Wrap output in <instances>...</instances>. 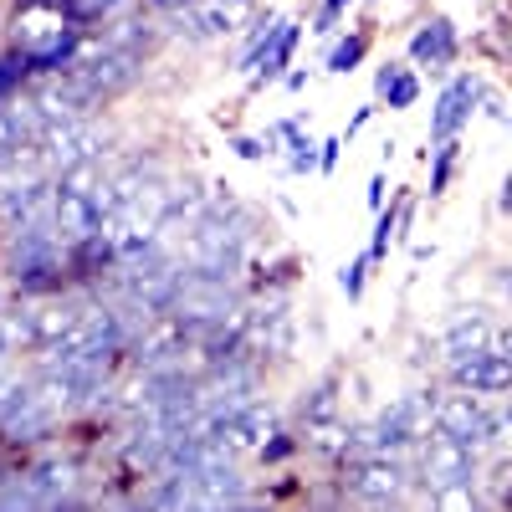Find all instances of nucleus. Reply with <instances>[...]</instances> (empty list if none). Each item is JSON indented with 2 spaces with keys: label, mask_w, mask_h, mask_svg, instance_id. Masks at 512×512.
<instances>
[{
  "label": "nucleus",
  "mask_w": 512,
  "mask_h": 512,
  "mask_svg": "<svg viewBox=\"0 0 512 512\" xmlns=\"http://www.w3.org/2000/svg\"><path fill=\"white\" fill-rule=\"evenodd\" d=\"M16 47L31 62V72H52V67H67L77 57L82 31L62 11V0H26L16 11Z\"/></svg>",
  "instance_id": "nucleus-1"
},
{
  "label": "nucleus",
  "mask_w": 512,
  "mask_h": 512,
  "mask_svg": "<svg viewBox=\"0 0 512 512\" xmlns=\"http://www.w3.org/2000/svg\"><path fill=\"white\" fill-rule=\"evenodd\" d=\"M118 344H123V318L108 313V308H88V313H72L67 333L41 354H47V364H77V359L118 354Z\"/></svg>",
  "instance_id": "nucleus-2"
},
{
  "label": "nucleus",
  "mask_w": 512,
  "mask_h": 512,
  "mask_svg": "<svg viewBox=\"0 0 512 512\" xmlns=\"http://www.w3.org/2000/svg\"><path fill=\"white\" fill-rule=\"evenodd\" d=\"M62 72L72 82H82L93 98H113V93H123L128 82L139 77V52H123V47H108V41H93V47H77V57Z\"/></svg>",
  "instance_id": "nucleus-3"
},
{
  "label": "nucleus",
  "mask_w": 512,
  "mask_h": 512,
  "mask_svg": "<svg viewBox=\"0 0 512 512\" xmlns=\"http://www.w3.org/2000/svg\"><path fill=\"white\" fill-rule=\"evenodd\" d=\"M251 16H256L251 0H195L190 11H175V16H164V21L175 26V36L210 41V36H236Z\"/></svg>",
  "instance_id": "nucleus-4"
},
{
  "label": "nucleus",
  "mask_w": 512,
  "mask_h": 512,
  "mask_svg": "<svg viewBox=\"0 0 512 512\" xmlns=\"http://www.w3.org/2000/svg\"><path fill=\"white\" fill-rule=\"evenodd\" d=\"M98 149H103V134L88 118H67V123L41 128V154H47V164L57 169V175L72 169V164H82V159H98Z\"/></svg>",
  "instance_id": "nucleus-5"
},
{
  "label": "nucleus",
  "mask_w": 512,
  "mask_h": 512,
  "mask_svg": "<svg viewBox=\"0 0 512 512\" xmlns=\"http://www.w3.org/2000/svg\"><path fill=\"white\" fill-rule=\"evenodd\" d=\"M431 420H436L441 436H451V441H461V446H482V441H492V436L502 431L497 415H487L482 400H472V390L456 395V400H441V405L431 410Z\"/></svg>",
  "instance_id": "nucleus-6"
},
{
  "label": "nucleus",
  "mask_w": 512,
  "mask_h": 512,
  "mask_svg": "<svg viewBox=\"0 0 512 512\" xmlns=\"http://www.w3.org/2000/svg\"><path fill=\"white\" fill-rule=\"evenodd\" d=\"M425 482L436 492H466L472 487V446L436 431V441L425 446Z\"/></svg>",
  "instance_id": "nucleus-7"
},
{
  "label": "nucleus",
  "mask_w": 512,
  "mask_h": 512,
  "mask_svg": "<svg viewBox=\"0 0 512 512\" xmlns=\"http://www.w3.org/2000/svg\"><path fill=\"white\" fill-rule=\"evenodd\" d=\"M451 379L472 395H502V390H512V359H502L492 349H477V354L451 364Z\"/></svg>",
  "instance_id": "nucleus-8"
},
{
  "label": "nucleus",
  "mask_w": 512,
  "mask_h": 512,
  "mask_svg": "<svg viewBox=\"0 0 512 512\" xmlns=\"http://www.w3.org/2000/svg\"><path fill=\"white\" fill-rule=\"evenodd\" d=\"M400 487H405V472L390 466V456H364V461H354V472H349V492L364 497V502H395Z\"/></svg>",
  "instance_id": "nucleus-9"
},
{
  "label": "nucleus",
  "mask_w": 512,
  "mask_h": 512,
  "mask_svg": "<svg viewBox=\"0 0 512 512\" xmlns=\"http://www.w3.org/2000/svg\"><path fill=\"white\" fill-rule=\"evenodd\" d=\"M41 128H47V118H41L36 98L31 103H0V159L26 149V144H41Z\"/></svg>",
  "instance_id": "nucleus-10"
},
{
  "label": "nucleus",
  "mask_w": 512,
  "mask_h": 512,
  "mask_svg": "<svg viewBox=\"0 0 512 512\" xmlns=\"http://www.w3.org/2000/svg\"><path fill=\"white\" fill-rule=\"evenodd\" d=\"M472 108H477V82L472 77H456L451 88L441 93V103H436V118H431V139L436 144H446V139H456V128L472 118Z\"/></svg>",
  "instance_id": "nucleus-11"
},
{
  "label": "nucleus",
  "mask_w": 512,
  "mask_h": 512,
  "mask_svg": "<svg viewBox=\"0 0 512 512\" xmlns=\"http://www.w3.org/2000/svg\"><path fill=\"white\" fill-rule=\"evenodd\" d=\"M72 477H77V466L52 456V461H41V466H31V472H26V497L31 502H62L72 492Z\"/></svg>",
  "instance_id": "nucleus-12"
},
{
  "label": "nucleus",
  "mask_w": 512,
  "mask_h": 512,
  "mask_svg": "<svg viewBox=\"0 0 512 512\" xmlns=\"http://www.w3.org/2000/svg\"><path fill=\"white\" fill-rule=\"evenodd\" d=\"M410 52H415V62L446 67V62L456 57V31H451V21H446V16H436L431 26H420V36L410 41Z\"/></svg>",
  "instance_id": "nucleus-13"
},
{
  "label": "nucleus",
  "mask_w": 512,
  "mask_h": 512,
  "mask_svg": "<svg viewBox=\"0 0 512 512\" xmlns=\"http://www.w3.org/2000/svg\"><path fill=\"white\" fill-rule=\"evenodd\" d=\"M297 31H303V26H297V21H277V31H272V41H267V52H262V62H256V67H262V77L272 82L287 62H292V47H297Z\"/></svg>",
  "instance_id": "nucleus-14"
},
{
  "label": "nucleus",
  "mask_w": 512,
  "mask_h": 512,
  "mask_svg": "<svg viewBox=\"0 0 512 512\" xmlns=\"http://www.w3.org/2000/svg\"><path fill=\"white\" fill-rule=\"evenodd\" d=\"M487 344H492V333H487L482 318H461V323L446 333V354H451V359H466V354H477V349H487Z\"/></svg>",
  "instance_id": "nucleus-15"
},
{
  "label": "nucleus",
  "mask_w": 512,
  "mask_h": 512,
  "mask_svg": "<svg viewBox=\"0 0 512 512\" xmlns=\"http://www.w3.org/2000/svg\"><path fill=\"white\" fill-rule=\"evenodd\" d=\"M128 6L134 0H62V11L77 21V26H88V21H118V16H128Z\"/></svg>",
  "instance_id": "nucleus-16"
},
{
  "label": "nucleus",
  "mask_w": 512,
  "mask_h": 512,
  "mask_svg": "<svg viewBox=\"0 0 512 512\" xmlns=\"http://www.w3.org/2000/svg\"><path fill=\"white\" fill-rule=\"evenodd\" d=\"M379 98H390V108H410V103L420 98V82H415V72L384 67V72H379Z\"/></svg>",
  "instance_id": "nucleus-17"
},
{
  "label": "nucleus",
  "mask_w": 512,
  "mask_h": 512,
  "mask_svg": "<svg viewBox=\"0 0 512 512\" xmlns=\"http://www.w3.org/2000/svg\"><path fill=\"white\" fill-rule=\"evenodd\" d=\"M103 41L108 47H123V52H139V47H149V26L139 16H118L103 26Z\"/></svg>",
  "instance_id": "nucleus-18"
},
{
  "label": "nucleus",
  "mask_w": 512,
  "mask_h": 512,
  "mask_svg": "<svg viewBox=\"0 0 512 512\" xmlns=\"http://www.w3.org/2000/svg\"><path fill=\"white\" fill-rule=\"evenodd\" d=\"M31 72V62L16 52V57H0V103H11L16 88H21V77Z\"/></svg>",
  "instance_id": "nucleus-19"
},
{
  "label": "nucleus",
  "mask_w": 512,
  "mask_h": 512,
  "mask_svg": "<svg viewBox=\"0 0 512 512\" xmlns=\"http://www.w3.org/2000/svg\"><path fill=\"white\" fill-rule=\"evenodd\" d=\"M364 47H369L364 36H349V41H338V47L328 52V72H349V67H359Z\"/></svg>",
  "instance_id": "nucleus-20"
},
{
  "label": "nucleus",
  "mask_w": 512,
  "mask_h": 512,
  "mask_svg": "<svg viewBox=\"0 0 512 512\" xmlns=\"http://www.w3.org/2000/svg\"><path fill=\"white\" fill-rule=\"evenodd\" d=\"M395 226H400V216H395V210H379V231H374V241H369V262H379V256L390 251V236H395Z\"/></svg>",
  "instance_id": "nucleus-21"
},
{
  "label": "nucleus",
  "mask_w": 512,
  "mask_h": 512,
  "mask_svg": "<svg viewBox=\"0 0 512 512\" xmlns=\"http://www.w3.org/2000/svg\"><path fill=\"white\" fill-rule=\"evenodd\" d=\"M287 139H292V169H297V175H308V169H318V144L297 139V134H292V123H287Z\"/></svg>",
  "instance_id": "nucleus-22"
},
{
  "label": "nucleus",
  "mask_w": 512,
  "mask_h": 512,
  "mask_svg": "<svg viewBox=\"0 0 512 512\" xmlns=\"http://www.w3.org/2000/svg\"><path fill=\"white\" fill-rule=\"evenodd\" d=\"M456 154H461V149H456V144L446 139V144H441V154H436V175H431V195H441V190H446V180H451V164H456Z\"/></svg>",
  "instance_id": "nucleus-23"
},
{
  "label": "nucleus",
  "mask_w": 512,
  "mask_h": 512,
  "mask_svg": "<svg viewBox=\"0 0 512 512\" xmlns=\"http://www.w3.org/2000/svg\"><path fill=\"white\" fill-rule=\"evenodd\" d=\"M364 272H369V256H359V262H349L344 272H338V287H344L349 297H359L364 292Z\"/></svg>",
  "instance_id": "nucleus-24"
},
{
  "label": "nucleus",
  "mask_w": 512,
  "mask_h": 512,
  "mask_svg": "<svg viewBox=\"0 0 512 512\" xmlns=\"http://www.w3.org/2000/svg\"><path fill=\"white\" fill-rule=\"evenodd\" d=\"M344 6H349V0H323V11H318V31H333V21L344 16Z\"/></svg>",
  "instance_id": "nucleus-25"
},
{
  "label": "nucleus",
  "mask_w": 512,
  "mask_h": 512,
  "mask_svg": "<svg viewBox=\"0 0 512 512\" xmlns=\"http://www.w3.org/2000/svg\"><path fill=\"white\" fill-rule=\"evenodd\" d=\"M338 149H344V139H328V144L318 149V169H333V164H338Z\"/></svg>",
  "instance_id": "nucleus-26"
},
{
  "label": "nucleus",
  "mask_w": 512,
  "mask_h": 512,
  "mask_svg": "<svg viewBox=\"0 0 512 512\" xmlns=\"http://www.w3.org/2000/svg\"><path fill=\"white\" fill-rule=\"evenodd\" d=\"M149 6H154V11H164V16H175V11H190L195 0H149Z\"/></svg>",
  "instance_id": "nucleus-27"
},
{
  "label": "nucleus",
  "mask_w": 512,
  "mask_h": 512,
  "mask_svg": "<svg viewBox=\"0 0 512 512\" xmlns=\"http://www.w3.org/2000/svg\"><path fill=\"white\" fill-rule=\"evenodd\" d=\"M262 149H267L262 139H241V144H236V154H241V159H262Z\"/></svg>",
  "instance_id": "nucleus-28"
},
{
  "label": "nucleus",
  "mask_w": 512,
  "mask_h": 512,
  "mask_svg": "<svg viewBox=\"0 0 512 512\" xmlns=\"http://www.w3.org/2000/svg\"><path fill=\"white\" fill-rule=\"evenodd\" d=\"M497 205H502V210H507V216H512V175L502 180V200H497Z\"/></svg>",
  "instance_id": "nucleus-29"
},
{
  "label": "nucleus",
  "mask_w": 512,
  "mask_h": 512,
  "mask_svg": "<svg viewBox=\"0 0 512 512\" xmlns=\"http://www.w3.org/2000/svg\"><path fill=\"white\" fill-rule=\"evenodd\" d=\"M497 354H502V359H512V328H507V333L497 338Z\"/></svg>",
  "instance_id": "nucleus-30"
},
{
  "label": "nucleus",
  "mask_w": 512,
  "mask_h": 512,
  "mask_svg": "<svg viewBox=\"0 0 512 512\" xmlns=\"http://www.w3.org/2000/svg\"><path fill=\"white\" fill-rule=\"evenodd\" d=\"M497 292H502V297H512V272H502V277H497Z\"/></svg>",
  "instance_id": "nucleus-31"
}]
</instances>
